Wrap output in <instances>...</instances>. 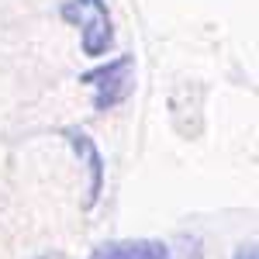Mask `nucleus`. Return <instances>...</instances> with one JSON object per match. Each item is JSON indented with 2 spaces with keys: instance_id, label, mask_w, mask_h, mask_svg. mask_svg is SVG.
<instances>
[{
  "instance_id": "nucleus-2",
  "label": "nucleus",
  "mask_w": 259,
  "mask_h": 259,
  "mask_svg": "<svg viewBox=\"0 0 259 259\" xmlns=\"http://www.w3.org/2000/svg\"><path fill=\"white\" fill-rule=\"evenodd\" d=\"M135 76H139V66H135V56H118V59L104 62L97 69L83 73L80 83L90 87L94 94V111L104 114V111H114L118 104L135 94Z\"/></svg>"
},
{
  "instance_id": "nucleus-1",
  "label": "nucleus",
  "mask_w": 259,
  "mask_h": 259,
  "mask_svg": "<svg viewBox=\"0 0 259 259\" xmlns=\"http://www.w3.org/2000/svg\"><path fill=\"white\" fill-rule=\"evenodd\" d=\"M59 18L80 28V49L87 59H100L114 49V21L104 0H66Z\"/></svg>"
},
{
  "instance_id": "nucleus-4",
  "label": "nucleus",
  "mask_w": 259,
  "mask_h": 259,
  "mask_svg": "<svg viewBox=\"0 0 259 259\" xmlns=\"http://www.w3.org/2000/svg\"><path fill=\"white\" fill-rule=\"evenodd\" d=\"M90 259H169V245L159 239H121L94 249Z\"/></svg>"
},
{
  "instance_id": "nucleus-6",
  "label": "nucleus",
  "mask_w": 259,
  "mask_h": 259,
  "mask_svg": "<svg viewBox=\"0 0 259 259\" xmlns=\"http://www.w3.org/2000/svg\"><path fill=\"white\" fill-rule=\"evenodd\" d=\"M35 259H69L66 252H41V256H35Z\"/></svg>"
},
{
  "instance_id": "nucleus-5",
  "label": "nucleus",
  "mask_w": 259,
  "mask_h": 259,
  "mask_svg": "<svg viewBox=\"0 0 259 259\" xmlns=\"http://www.w3.org/2000/svg\"><path fill=\"white\" fill-rule=\"evenodd\" d=\"M235 259H259V256H256V245H239Z\"/></svg>"
},
{
  "instance_id": "nucleus-3",
  "label": "nucleus",
  "mask_w": 259,
  "mask_h": 259,
  "mask_svg": "<svg viewBox=\"0 0 259 259\" xmlns=\"http://www.w3.org/2000/svg\"><path fill=\"white\" fill-rule=\"evenodd\" d=\"M62 139L69 142V149L80 156V166L87 169V200H83V207L90 211V207H97L100 194H104V177H107V166H104V156H100L97 142L90 139L83 128H73V124H66L59 132Z\"/></svg>"
}]
</instances>
